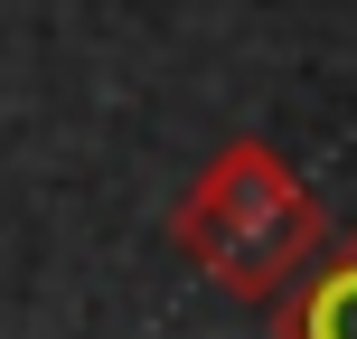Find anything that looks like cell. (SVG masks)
Masks as SVG:
<instances>
[{
  "label": "cell",
  "instance_id": "6da1fadb",
  "mask_svg": "<svg viewBox=\"0 0 357 339\" xmlns=\"http://www.w3.org/2000/svg\"><path fill=\"white\" fill-rule=\"evenodd\" d=\"M178 245H188L197 273H216L226 292L264 302V292H282L291 264L320 245V198L282 170L273 142L245 132V142H226L197 170V189L178 198Z\"/></svg>",
  "mask_w": 357,
  "mask_h": 339
},
{
  "label": "cell",
  "instance_id": "7a4b0ae2",
  "mask_svg": "<svg viewBox=\"0 0 357 339\" xmlns=\"http://www.w3.org/2000/svg\"><path fill=\"white\" fill-rule=\"evenodd\" d=\"M282 339H357V236L310 273V292L282 311Z\"/></svg>",
  "mask_w": 357,
  "mask_h": 339
}]
</instances>
